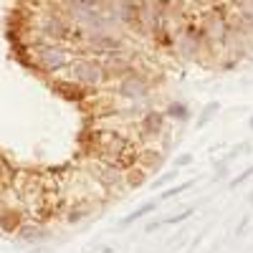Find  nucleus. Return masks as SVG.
<instances>
[{
  "label": "nucleus",
  "mask_w": 253,
  "mask_h": 253,
  "mask_svg": "<svg viewBox=\"0 0 253 253\" xmlns=\"http://www.w3.org/2000/svg\"><path fill=\"white\" fill-rule=\"evenodd\" d=\"M193 213H195V208H185V210H180V213H175V215H167V218H162V220H160V225H177V223L187 220Z\"/></svg>",
  "instance_id": "6"
},
{
  "label": "nucleus",
  "mask_w": 253,
  "mask_h": 253,
  "mask_svg": "<svg viewBox=\"0 0 253 253\" xmlns=\"http://www.w3.org/2000/svg\"><path fill=\"white\" fill-rule=\"evenodd\" d=\"M167 160V150L160 144H142L139 147V162L137 167H142L144 172H157Z\"/></svg>",
  "instance_id": "2"
},
{
  "label": "nucleus",
  "mask_w": 253,
  "mask_h": 253,
  "mask_svg": "<svg viewBox=\"0 0 253 253\" xmlns=\"http://www.w3.org/2000/svg\"><path fill=\"white\" fill-rule=\"evenodd\" d=\"M248 124H251V129H253V117H251V122H248Z\"/></svg>",
  "instance_id": "13"
},
{
  "label": "nucleus",
  "mask_w": 253,
  "mask_h": 253,
  "mask_svg": "<svg viewBox=\"0 0 253 253\" xmlns=\"http://www.w3.org/2000/svg\"><path fill=\"white\" fill-rule=\"evenodd\" d=\"M215 112H218V104H210V109H205V112H203V114H200V119H198V122H195V124H198V126H203V124H205V122H208V119H210V117H213V114H215Z\"/></svg>",
  "instance_id": "11"
},
{
  "label": "nucleus",
  "mask_w": 253,
  "mask_h": 253,
  "mask_svg": "<svg viewBox=\"0 0 253 253\" xmlns=\"http://www.w3.org/2000/svg\"><path fill=\"white\" fill-rule=\"evenodd\" d=\"M190 162H193V155H180V157L172 162V167H177V170H180V167H185V165H190Z\"/></svg>",
  "instance_id": "12"
},
{
  "label": "nucleus",
  "mask_w": 253,
  "mask_h": 253,
  "mask_svg": "<svg viewBox=\"0 0 253 253\" xmlns=\"http://www.w3.org/2000/svg\"><path fill=\"white\" fill-rule=\"evenodd\" d=\"M190 187H193V182H180V185H175V187H170V190H165V193L160 195V200H170V198L185 193V190H190Z\"/></svg>",
  "instance_id": "8"
},
{
  "label": "nucleus",
  "mask_w": 253,
  "mask_h": 253,
  "mask_svg": "<svg viewBox=\"0 0 253 253\" xmlns=\"http://www.w3.org/2000/svg\"><path fill=\"white\" fill-rule=\"evenodd\" d=\"M175 175H177V167H172V170H170V172H167V175H162V177H157V180L152 182V187L157 190V187H162V185H167V182H172V180H175Z\"/></svg>",
  "instance_id": "9"
},
{
  "label": "nucleus",
  "mask_w": 253,
  "mask_h": 253,
  "mask_svg": "<svg viewBox=\"0 0 253 253\" xmlns=\"http://www.w3.org/2000/svg\"><path fill=\"white\" fill-rule=\"evenodd\" d=\"M79 165L86 170L101 187H107L109 190V195L117 200V198H122L126 190H129V185H126V172L124 170H119V167H114V165H109V162H104V160H99V157H94V155H79Z\"/></svg>",
  "instance_id": "1"
},
{
  "label": "nucleus",
  "mask_w": 253,
  "mask_h": 253,
  "mask_svg": "<svg viewBox=\"0 0 253 253\" xmlns=\"http://www.w3.org/2000/svg\"><path fill=\"white\" fill-rule=\"evenodd\" d=\"M96 205H89V203H76V205H69V210L63 213L61 223H66V225H79L84 220H89L94 213H96Z\"/></svg>",
  "instance_id": "3"
},
{
  "label": "nucleus",
  "mask_w": 253,
  "mask_h": 253,
  "mask_svg": "<svg viewBox=\"0 0 253 253\" xmlns=\"http://www.w3.org/2000/svg\"><path fill=\"white\" fill-rule=\"evenodd\" d=\"M155 210H157V203H144V205H139L137 210H132L129 215H124V218L119 220V225H122V228H129L132 223L142 220L144 215H150V213H155Z\"/></svg>",
  "instance_id": "4"
},
{
  "label": "nucleus",
  "mask_w": 253,
  "mask_h": 253,
  "mask_svg": "<svg viewBox=\"0 0 253 253\" xmlns=\"http://www.w3.org/2000/svg\"><path fill=\"white\" fill-rule=\"evenodd\" d=\"M144 180H147V172L142 170V167H134L132 172H126V185H129V190L139 187V185H142Z\"/></svg>",
  "instance_id": "7"
},
{
  "label": "nucleus",
  "mask_w": 253,
  "mask_h": 253,
  "mask_svg": "<svg viewBox=\"0 0 253 253\" xmlns=\"http://www.w3.org/2000/svg\"><path fill=\"white\" fill-rule=\"evenodd\" d=\"M165 114H167V119H175V122H187L190 119V112H187V107L185 104H167V109H165Z\"/></svg>",
  "instance_id": "5"
},
{
  "label": "nucleus",
  "mask_w": 253,
  "mask_h": 253,
  "mask_svg": "<svg viewBox=\"0 0 253 253\" xmlns=\"http://www.w3.org/2000/svg\"><path fill=\"white\" fill-rule=\"evenodd\" d=\"M251 175H253V167H248V170H243V172H241L238 177H233V180L228 182V187H238V185H241V182H246V180H248Z\"/></svg>",
  "instance_id": "10"
}]
</instances>
